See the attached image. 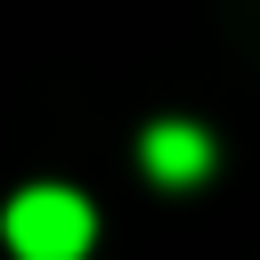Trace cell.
<instances>
[{"instance_id":"7a4b0ae2","label":"cell","mask_w":260,"mask_h":260,"mask_svg":"<svg viewBox=\"0 0 260 260\" xmlns=\"http://www.w3.org/2000/svg\"><path fill=\"white\" fill-rule=\"evenodd\" d=\"M138 162H146L162 187H195V179L211 171V138H203L195 122H154V130L138 138Z\"/></svg>"},{"instance_id":"6da1fadb","label":"cell","mask_w":260,"mask_h":260,"mask_svg":"<svg viewBox=\"0 0 260 260\" xmlns=\"http://www.w3.org/2000/svg\"><path fill=\"white\" fill-rule=\"evenodd\" d=\"M8 244H16V260H81L89 252V203L73 187H24L8 203Z\"/></svg>"}]
</instances>
